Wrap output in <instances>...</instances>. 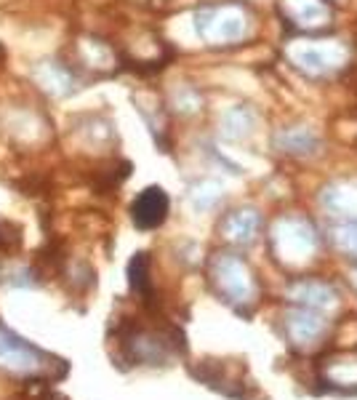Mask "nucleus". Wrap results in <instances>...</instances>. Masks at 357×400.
<instances>
[{
	"instance_id": "f257e3e1",
	"label": "nucleus",
	"mask_w": 357,
	"mask_h": 400,
	"mask_svg": "<svg viewBox=\"0 0 357 400\" xmlns=\"http://www.w3.org/2000/svg\"><path fill=\"white\" fill-rule=\"evenodd\" d=\"M168 214V195L160 187H147L131 206V216L139 229H153L166 222Z\"/></svg>"
},
{
	"instance_id": "f03ea898",
	"label": "nucleus",
	"mask_w": 357,
	"mask_h": 400,
	"mask_svg": "<svg viewBox=\"0 0 357 400\" xmlns=\"http://www.w3.org/2000/svg\"><path fill=\"white\" fill-rule=\"evenodd\" d=\"M37 80L43 83L46 91L59 94V96L69 94V91L75 88V83H78L72 70L64 67V64H59V62H43V64L37 67Z\"/></svg>"
},
{
	"instance_id": "7ed1b4c3",
	"label": "nucleus",
	"mask_w": 357,
	"mask_h": 400,
	"mask_svg": "<svg viewBox=\"0 0 357 400\" xmlns=\"http://www.w3.org/2000/svg\"><path fill=\"white\" fill-rule=\"evenodd\" d=\"M150 264H147V254H137L131 264H128V280H131V288L137 294L147 296L150 294Z\"/></svg>"
},
{
	"instance_id": "20e7f679",
	"label": "nucleus",
	"mask_w": 357,
	"mask_h": 400,
	"mask_svg": "<svg viewBox=\"0 0 357 400\" xmlns=\"http://www.w3.org/2000/svg\"><path fill=\"white\" fill-rule=\"evenodd\" d=\"M19 229L8 222H0V254H11L19 245Z\"/></svg>"
}]
</instances>
